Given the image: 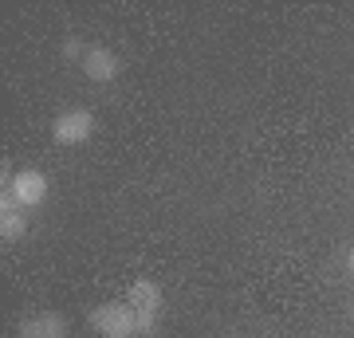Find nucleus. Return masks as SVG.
<instances>
[{
	"mask_svg": "<svg viewBox=\"0 0 354 338\" xmlns=\"http://www.w3.org/2000/svg\"><path fill=\"white\" fill-rule=\"evenodd\" d=\"M346 272H351V276H354V252H351V256H346Z\"/></svg>",
	"mask_w": 354,
	"mask_h": 338,
	"instance_id": "9",
	"label": "nucleus"
},
{
	"mask_svg": "<svg viewBox=\"0 0 354 338\" xmlns=\"http://www.w3.org/2000/svg\"><path fill=\"white\" fill-rule=\"evenodd\" d=\"M0 236H4V244H16L28 236V213L16 209L12 200H0Z\"/></svg>",
	"mask_w": 354,
	"mask_h": 338,
	"instance_id": "7",
	"label": "nucleus"
},
{
	"mask_svg": "<svg viewBox=\"0 0 354 338\" xmlns=\"http://www.w3.org/2000/svg\"><path fill=\"white\" fill-rule=\"evenodd\" d=\"M20 338H67V319L59 311H39L20 323Z\"/></svg>",
	"mask_w": 354,
	"mask_h": 338,
	"instance_id": "5",
	"label": "nucleus"
},
{
	"mask_svg": "<svg viewBox=\"0 0 354 338\" xmlns=\"http://www.w3.org/2000/svg\"><path fill=\"white\" fill-rule=\"evenodd\" d=\"M91 326L99 330L102 338H138V314L134 307L122 299H111V303H99L91 307Z\"/></svg>",
	"mask_w": 354,
	"mask_h": 338,
	"instance_id": "2",
	"label": "nucleus"
},
{
	"mask_svg": "<svg viewBox=\"0 0 354 338\" xmlns=\"http://www.w3.org/2000/svg\"><path fill=\"white\" fill-rule=\"evenodd\" d=\"M127 303L134 307V314H162L165 295H162V288H158L153 279H134V283H130Z\"/></svg>",
	"mask_w": 354,
	"mask_h": 338,
	"instance_id": "6",
	"label": "nucleus"
},
{
	"mask_svg": "<svg viewBox=\"0 0 354 338\" xmlns=\"http://www.w3.org/2000/svg\"><path fill=\"white\" fill-rule=\"evenodd\" d=\"M91 134H95V111L87 106H67L51 118V138L59 146H83L91 142Z\"/></svg>",
	"mask_w": 354,
	"mask_h": 338,
	"instance_id": "3",
	"label": "nucleus"
},
{
	"mask_svg": "<svg viewBox=\"0 0 354 338\" xmlns=\"http://www.w3.org/2000/svg\"><path fill=\"white\" fill-rule=\"evenodd\" d=\"M0 177H4V197L0 200H12L16 209H39L44 200H48L51 185H48V177L39 173V169H8V162L0 165Z\"/></svg>",
	"mask_w": 354,
	"mask_h": 338,
	"instance_id": "1",
	"label": "nucleus"
},
{
	"mask_svg": "<svg viewBox=\"0 0 354 338\" xmlns=\"http://www.w3.org/2000/svg\"><path fill=\"white\" fill-rule=\"evenodd\" d=\"M87 44H83V39H79V36H67L64 39V59L67 63H83V59H87Z\"/></svg>",
	"mask_w": 354,
	"mask_h": 338,
	"instance_id": "8",
	"label": "nucleus"
},
{
	"mask_svg": "<svg viewBox=\"0 0 354 338\" xmlns=\"http://www.w3.org/2000/svg\"><path fill=\"white\" fill-rule=\"evenodd\" d=\"M83 75L91 79V83H114V79L122 75V59H118V51L111 48H91L87 59H83Z\"/></svg>",
	"mask_w": 354,
	"mask_h": 338,
	"instance_id": "4",
	"label": "nucleus"
}]
</instances>
